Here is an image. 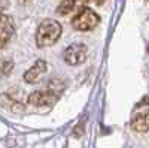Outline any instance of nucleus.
<instances>
[{
    "instance_id": "nucleus-1",
    "label": "nucleus",
    "mask_w": 149,
    "mask_h": 148,
    "mask_svg": "<svg viewBox=\"0 0 149 148\" xmlns=\"http://www.w3.org/2000/svg\"><path fill=\"white\" fill-rule=\"evenodd\" d=\"M63 27L55 20H43L36 30V45L39 48H46L54 45L61 36Z\"/></svg>"
},
{
    "instance_id": "nucleus-2",
    "label": "nucleus",
    "mask_w": 149,
    "mask_h": 148,
    "mask_svg": "<svg viewBox=\"0 0 149 148\" xmlns=\"http://www.w3.org/2000/svg\"><path fill=\"white\" fill-rule=\"evenodd\" d=\"M130 126L134 132L139 133L149 132V97H145L134 106L130 118Z\"/></svg>"
},
{
    "instance_id": "nucleus-3",
    "label": "nucleus",
    "mask_w": 149,
    "mask_h": 148,
    "mask_svg": "<svg viewBox=\"0 0 149 148\" xmlns=\"http://www.w3.org/2000/svg\"><path fill=\"white\" fill-rule=\"evenodd\" d=\"M100 22V17L98 14L91 9V8H81L79 12L72 18V27L78 32H90L93 29H95Z\"/></svg>"
},
{
    "instance_id": "nucleus-4",
    "label": "nucleus",
    "mask_w": 149,
    "mask_h": 148,
    "mask_svg": "<svg viewBox=\"0 0 149 148\" xmlns=\"http://www.w3.org/2000/svg\"><path fill=\"white\" fill-rule=\"evenodd\" d=\"M86 54H88V48L84 43H72L63 51V60L69 66H76L85 61Z\"/></svg>"
},
{
    "instance_id": "nucleus-5",
    "label": "nucleus",
    "mask_w": 149,
    "mask_h": 148,
    "mask_svg": "<svg viewBox=\"0 0 149 148\" xmlns=\"http://www.w3.org/2000/svg\"><path fill=\"white\" fill-rule=\"evenodd\" d=\"M60 97V93L52 91V90H39V91H33L29 96V103L33 106H51L55 103Z\"/></svg>"
},
{
    "instance_id": "nucleus-6",
    "label": "nucleus",
    "mask_w": 149,
    "mask_h": 148,
    "mask_svg": "<svg viewBox=\"0 0 149 148\" xmlns=\"http://www.w3.org/2000/svg\"><path fill=\"white\" fill-rule=\"evenodd\" d=\"M46 69H48L46 61L45 60H37L36 63L26 73H24V81H26L27 84H36L37 81L40 79V76L46 72Z\"/></svg>"
},
{
    "instance_id": "nucleus-7",
    "label": "nucleus",
    "mask_w": 149,
    "mask_h": 148,
    "mask_svg": "<svg viewBox=\"0 0 149 148\" xmlns=\"http://www.w3.org/2000/svg\"><path fill=\"white\" fill-rule=\"evenodd\" d=\"M15 33V22L9 15L2 17V32H0V38H2V48L8 45V42L12 39V36Z\"/></svg>"
},
{
    "instance_id": "nucleus-8",
    "label": "nucleus",
    "mask_w": 149,
    "mask_h": 148,
    "mask_svg": "<svg viewBox=\"0 0 149 148\" xmlns=\"http://www.w3.org/2000/svg\"><path fill=\"white\" fill-rule=\"evenodd\" d=\"M86 2H88V0H63V2L58 5V8H57L55 12H57L58 15H69L70 12L76 11L79 6H82Z\"/></svg>"
},
{
    "instance_id": "nucleus-9",
    "label": "nucleus",
    "mask_w": 149,
    "mask_h": 148,
    "mask_svg": "<svg viewBox=\"0 0 149 148\" xmlns=\"http://www.w3.org/2000/svg\"><path fill=\"white\" fill-rule=\"evenodd\" d=\"M14 69V61L10 60H3V69H2V73L3 75H8V73Z\"/></svg>"
},
{
    "instance_id": "nucleus-10",
    "label": "nucleus",
    "mask_w": 149,
    "mask_h": 148,
    "mask_svg": "<svg viewBox=\"0 0 149 148\" xmlns=\"http://www.w3.org/2000/svg\"><path fill=\"white\" fill-rule=\"evenodd\" d=\"M94 2H95V5H103L104 0H94Z\"/></svg>"
},
{
    "instance_id": "nucleus-11",
    "label": "nucleus",
    "mask_w": 149,
    "mask_h": 148,
    "mask_svg": "<svg viewBox=\"0 0 149 148\" xmlns=\"http://www.w3.org/2000/svg\"><path fill=\"white\" fill-rule=\"evenodd\" d=\"M148 2H149V0H148Z\"/></svg>"
}]
</instances>
